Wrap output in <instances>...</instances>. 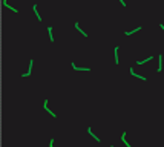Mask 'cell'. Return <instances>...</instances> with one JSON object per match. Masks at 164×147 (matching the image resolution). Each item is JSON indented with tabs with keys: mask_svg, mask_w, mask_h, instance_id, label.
Listing matches in <instances>:
<instances>
[{
	"mask_svg": "<svg viewBox=\"0 0 164 147\" xmlns=\"http://www.w3.org/2000/svg\"><path fill=\"white\" fill-rule=\"evenodd\" d=\"M87 132H89V135H92V136H94V138H95L97 141H100V140H98V136H97V135H94V133H92V129H91V127H87Z\"/></svg>",
	"mask_w": 164,
	"mask_h": 147,
	"instance_id": "9",
	"label": "cell"
},
{
	"mask_svg": "<svg viewBox=\"0 0 164 147\" xmlns=\"http://www.w3.org/2000/svg\"><path fill=\"white\" fill-rule=\"evenodd\" d=\"M75 28H77V31H80V32H81V34H83V35H85V37H87V34H86V32H85V31H83V29H81V28H80V25H78V23H75Z\"/></svg>",
	"mask_w": 164,
	"mask_h": 147,
	"instance_id": "7",
	"label": "cell"
},
{
	"mask_svg": "<svg viewBox=\"0 0 164 147\" xmlns=\"http://www.w3.org/2000/svg\"><path fill=\"white\" fill-rule=\"evenodd\" d=\"M130 74L133 75V77H137V78H140V80H146V77H143V75H138V74H135L133 72V69H130Z\"/></svg>",
	"mask_w": 164,
	"mask_h": 147,
	"instance_id": "6",
	"label": "cell"
},
{
	"mask_svg": "<svg viewBox=\"0 0 164 147\" xmlns=\"http://www.w3.org/2000/svg\"><path fill=\"white\" fill-rule=\"evenodd\" d=\"M111 147H113V146H111Z\"/></svg>",
	"mask_w": 164,
	"mask_h": 147,
	"instance_id": "13",
	"label": "cell"
},
{
	"mask_svg": "<svg viewBox=\"0 0 164 147\" xmlns=\"http://www.w3.org/2000/svg\"><path fill=\"white\" fill-rule=\"evenodd\" d=\"M159 26H161V29H163V31H164V25H159Z\"/></svg>",
	"mask_w": 164,
	"mask_h": 147,
	"instance_id": "12",
	"label": "cell"
},
{
	"mask_svg": "<svg viewBox=\"0 0 164 147\" xmlns=\"http://www.w3.org/2000/svg\"><path fill=\"white\" fill-rule=\"evenodd\" d=\"M32 64H34V60L29 61V68H28V72L23 74V77H28V75H31V70H32Z\"/></svg>",
	"mask_w": 164,
	"mask_h": 147,
	"instance_id": "1",
	"label": "cell"
},
{
	"mask_svg": "<svg viewBox=\"0 0 164 147\" xmlns=\"http://www.w3.org/2000/svg\"><path fill=\"white\" fill-rule=\"evenodd\" d=\"M120 3H121V5H123V6H126V3L123 2V0H120Z\"/></svg>",
	"mask_w": 164,
	"mask_h": 147,
	"instance_id": "11",
	"label": "cell"
},
{
	"mask_svg": "<svg viewBox=\"0 0 164 147\" xmlns=\"http://www.w3.org/2000/svg\"><path fill=\"white\" fill-rule=\"evenodd\" d=\"M121 141L124 142V146H126V147H132V146H130L127 141H126V133H124V132H123V135H121Z\"/></svg>",
	"mask_w": 164,
	"mask_h": 147,
	"instance_id": "5",
	"label": "cell"
},
{
	"mask_svg": "<svg viewBox=\"0 0 164 147\" xmlns=\"http://www.w3.org/2000/svg\"><path fill=\"white\" fill-rule=\"evenodd\" d=\"M48 32H49V40H51V41H54V37H52V28H51V26L48 28Z\"/></svg>",
	"mask_w": 164,
	"mask_h": 147,
	"instance_id": "8",
	"label": "cell"
},
{
	"mask_svg": "<svg viewBox=\"0 0 164 147\" xmlns=\"http://www.w3.org/2000/svg\"><path fill=\"white\" fill-rule=\"evenodd\" d=\"M32 9H34V12H35V15H37V19H39V20H41V17H40V15H39V12H37V5H34V6H32Z\"/></svg>",
	"mask_w": 164,
	"mask_h": 147,
	"instance_id": "10",
	"label": "cell"
},
{
	"mask_svg": "<svg viewBox=\"0 0 164 147\" xmlns=\"http://www.w3.org/2000/svg\"><path fill=\"white\" fill-rule=\"evenodd\" d=\"M3 5H5V6H6V8H9V9H11V11H12V12H19V11H17V9H15V8H12V6H11V5H9V3H8V0H3Z\"/></svg>",
	"mask_w": 164,
	"mask_h": 147,
	"instance_id": "4",
	"label": "cell"
},
{
	"mask_svg": "<svg viewBox=\"0 0 164 147\" xmlns=\"http://www.w3.org/2000/svg\"><path fill=\"white\" fill-rule=\"evenodd\" d=\"M113 60H115V63H117V64H118V48H115V49H113Z\"/></svg>",
	"mask_w": 164,
	"mask_h": 147,
	"instance_id": "3",
	"label": "cell"
},
{
	"mask_svg": "<svg viewBox=\"0 0 164 147\" xmlns=\"http://www.w3.org/2000/svg\"><path fill=\"white\" fill-rule=\"evenodd\" d=\"M45 110L48 112V113H49L51 116H54V118H55V113H54L52 110H49V107H48V101H45Z\"/></svg>",
	"mask_w": 164,
	"mask_h": 147,
	"instance_id": "2",
	"label": "cell"
}]
</instances>
